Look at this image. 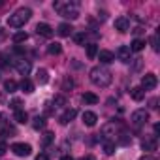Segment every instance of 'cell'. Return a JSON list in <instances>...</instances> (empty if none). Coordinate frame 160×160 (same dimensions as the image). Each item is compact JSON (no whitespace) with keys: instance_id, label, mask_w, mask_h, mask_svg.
<instances>
[{"instance_id":"obj_35","label":"cell","mask_w":160,"mask_h":160,"mask_svg":"<svg viewBox=\"0 0 160 160\" xmlns=\"http://www.w3.org/2000/svg\"><path fill=\"white\" fill-rule=\"evenodd\" d=\"M6 151H8V145H6L4 141H0V156H2V154H4Z\"/></svg>"},{"instance_id":"obj_15","label":"cell","mask_w":160,"mask_h":160,"mask_svg":"<svg viewBox=\"0 0 160 160\" xmlns=\"http://www.w3.org/2000/svg\"><path fill=\"white\" fill-rule=\"evenodd\" d=\"M141 147H143V151H156V139L154 138H143Z\"/></svg>"},{"instance_id":"obj_1","label":"cell","mask_w":160,"mask_h":160,"mask_svg":"<svg viewBox=\"0 0 160 160\" xmlns=\"http://www.w3.org/2000/svg\"><path fill=\"white\" fill-rule=\"evenodd\" d=\"M91 81L96 85V87H109L111 81H113V77H111V72L106 70L104 66H94L91 70Z\"/></svg>"},{"instance_id":"obj_30","label":"cell","mask_w":160,"mask_h":160,"mask_svg":"<svg viewBox=\"0 0 160 160\" xmlns=\"http://www.w3.org/2000/svg\"><path fill=\"white\" fill-rule=\"evenodd\" d=\"M73 89V79L72 77H64V81H62V91H70Z\"/></svg>"},{"instance_id":"obj_31","label":"cell","mask_w":160,"mask_h":160,"mask_svg":"<svg viewBox=\"0 0 160 160\" xmlns=\"http://www.w3.org/2000/svg\"><path fill=\"white\" fill-rule=\"evenodd\" d=\"M73 40H75V43H85V34L83 32H77V34H73Z\"/></svg>"},{"instance_id":"obj_32","label":"cell","mask_w":160,"mask_h":160,"mask_svg":"<svg viewBox=\"0 0 160 160\" xmlns=\"http://www.w3.org/2000/svg\"><path fill=\"white\" fill-rule=\"evenodd\" d=\"M53 139H55V136H53L51 132H47V134L43 136V139H42V143H43V145H49V143H51Z\"/></svg>"},{"instance_id":"obj_38","label":"cell","mask_w":160,"mask_h":160,"mask_svg":"<svg viewBox=\"0 0 160 160\" xmlns=\"http://www.w3.org/2000/svg\"><path fill=\"white\" fill-rule=\"evenodd\" d=\"M36 160H49V156L42 152V154H38V156H36Z\"/></svg>"},{"instance_id":"obj_42","label":"cell","mask_w":160,"mask_h":160,"mask_svg":"<svg viewBox=\"0 0 160 160\" xmlns=\"http://www.w3.org/2000/svg\"><path fill=\"white\" fill-rule=\"evenodd\" d=\"M141 160H154V158H152V156H143Z\"/></svg>"},{"instance_id":"obj_12","label":"cell","mask_w":160,"mask_h":160,"mask_svg":"<svg viewBox=\"0 0 160 160\" xmlns=\"http://www.w3.org/2000/svg\"><path fill=\"white\" fill-rule=\"evenodd\" d=\"M96 57L100 58V62H102V64H109V62H113V60H115V55H113L111 51H108V49L100 51V53H98Z\"/></svg>"},{"instance_id":"obj_17","label":"cell","mask_w":160,"mask_h":160,"mask_svg":"<svg viewBox=\"0 0 160 160\" xmlns=\"http://www.w3.org/2000/svg\"><path fill=\"white\" fill-rule=\"evenodd\" d=\"M130 96H132V100H136V102H141V100L145 98V91H143L141 87H134V89L130 91Z\"/></svg>"},{"instance_id":"obj_6","label":"cell","mask_w":160,"mask_h":160,"mask_svg":"<svg viewBox=\"0 0 160 160\" xmlns=\"http://www.w3.org/2000/svg\"><path fill=\"white\" fill-rule=\"evenodd\" d=\"M12 151L17 154V156H28L32 152V147L28 143H13L12 145Z\"/></svg>"},{"instance_id":"obj_21","label":"cell","mask_w":160,"mask_h":160,"mask_svg":"<svg viewBox=\"0 0 160 160\" xmlns=\"http://www.w3.org/2000/svg\"><path fill=\"white\" fill-rule=\"evenodd\" d=\"M81 100H83L85 104H91V106H92V104H98V96H96L94 92H85V94L81 96Z\"/></svg>"},{"instance_id":"obj_22","label":"cell","mask_w":160,"mask_h":160,"mask_svg":"<svg viewBox=\"0 0 160 160\" xmlns=\"http://www.w3.org/2000/svg\"><path fill=\"white\" fill-rule=\"evenodd\" d=\"M143 47H145V40H141V38H136L130 43V51H141Z\"/></svg>"},{"instance_id":"obj_19","label":"cell","mask_w":160,"mask_h":160,"mask_svg":"<svg viewBox=\"0 0 160 160\" xmlns=\"http://www.w3.org/2000/svg\"><path fill=\"white\" fill-rule=\"evenodd\" d=\"M72 25H68V23H62V25H58V36H62V38H66V36H70L72 34Z\"/></svg>"},{"instance_id":"obj_9","label":"cell","mask_w":160,"mask_h":160,"mask_svg":"<svg viewBox=\"0 0 160 160\" xmlns=\"http://www.w3.org/2000/svg\"><path fill=\"white\" fill-rule=\"evenodd\" d=\"M36 32H38V36H43V38H51L53 36V28L47 23H38L36 25Z\"/></svg>"},{"instance_id":"obj_18","label":"cell","mask_w":160,"mask_h":160,"mask_svg":"<svg viewBox=\"0 0 160 160\" xmlns=\"http://www.w3.org/2000/svg\"><path fill=\"white\" fill-rule=\"evenodd\" d=\"M36 79H38V83H42V85H45V83L49 81V72H47L45 68H42V70H38V73H36Z\"/></svg>"},{"instance_id":"obj_37","label":"cell","mask_w":160,"mask_h":160,"mask_svg":"<svg viewBox=\"0 0 160 160\" xmlns=\"http://www.w3.org/2000/svg\"><path fill=\"white\" fill-rule=\"evenodd\" d=\"M149 104H151V109H156V108H158V106H156V104H158V98H152Z\"/></svg>"},{"instance_id":"obj_20","label":"cell","mask_w":160,"mask_h":160,"mask_svg":"<svg viewBox=\"0 0 160 160\" xmlns=\"http://www.w3.org/2000/svg\"><path fill=\"white\" fill-rule=\"evenodd\" d=\"M13 119H15V122H19V124H25V122L28 121V113H27L25 109H17Z\"/></svg>"},{"instance_id":"obj_36","label":"cell","mask_w":160,"mask_h":160,"mask_svg":"<svg viewBox=\"0 0 160 160\" xmlns=\"http://www.w3.org/2000/svg\"><path fill=\"white\" fill-rule=\"evenodd\" d=\"M128 141H130V138H128V134H121V143H122V145H126Z\"/></svg>"},{"instance_id":"obj_16","label":"cell","mask_w":160,"mask_h":160,"mask_svg":"<svg viewBox=\"0 0 160 160\" xmlns=\"http://www.w3.org/2000/svg\"><path fill=\"white\" fill-rule=\"evenodd\" d=\"M21 91L25 92V94H30V92H34V83L30 81L28 77H23V81H21Z\"/></svg>"},{"instance_id":"obj_24","label":"cell","mask_w":160,"mask_h":160,"mask_svg":"<svg viewBox=\"0 0 160 160\" xmlns=\"http://www.w3.org/2000/svg\"><path fill=\"white\" fill-rule=\"evenodd\" d=\"M4 89H6V92H15L17 91V83L13 81V79H8V81H4Z\"/></svg>"},{"instance_id":"obj_25","label":"cell","mask_w":160,"mask_h":160,"mask_svg":"<svg viewBox=\"0 0 160 160\" xmlns=\"http://www.w3.org/2000/svg\"><path fill=\"white\" fill-rule=\"evenodd\" d=\"M28 40V34L27 32H15L13 34V42L15 43H23V42H27Z\"/></svg>"},{"instance_id":"obj_13","label":"cell","mask_w":160,"mask_h":160,"mask_svg":"<svg viewBox=\"0 0 160 160\" xmlns=\"http://www.w3.org/2000/svg\"><path fill=\"white\" fill-rule=\"evenodd\" d=\"M96 121H98V115H96L94 111H85V113H83V122H85L87 126H94Z\"/></svg>"},{"instance_id":"obj_11","label":"cell","mask_w":160,"mask_h":160,"mask_svg":"<svg viewBox=\"0 0 160 160\" xmlns=\"http://www.w3.org/2000/svg\"><path fill=\"white\" fill-rule=\"evenodd\" d=\"M15 68H17V72H19L21 75H28V73H30V62L25 60V58L15 60Z\"/></svg>"},{"instance_id":"obj_4","label":"cell","mask_w":160,"mask_h":160,"mask_svg":"<svg viewBox=\"0 0 160 160\" xmlns=\"http://www.w3.org/2000/svg\"><path fill=\"white\" fill-rule=\"evenodd\" d=\"M130 121H132V124L134 126H143L147 121H149V111L147 109H136L134 113H132V117H130Z\"/></svg>"},{"instance_id":"obj_5","label":"cell","mask_w":160,"mask_h":160,"mask_svg":"<svg viewBox=\"0 0 160 160\" xmlns=\"http://www.w3.org/2000/svg\"><path fill=\"white\" fill-rule=\"evenodd\" d=\"M117 134H119V126L115 122H108V124L102 126V138L104 139H109V138H113Z\"/></svg>"},{"instance_id":"obj_28","label":"cell","mask_w":160,"mask_h":160,"mask_svg":"<svg viewBox=\"0 0 160 160\" xmlns=\"http://www.w3.org/2000/svg\"><path fill=\"white\" fill-rule=\"evenodd\" d=\"M32 126H34L36 130H42V128L45 126V119H43V117H36L34 122H32Z\"/></svg>"},{"instance_id":"obj_29","label":"cell","mask_w":160,"mask_h":160,"mask_svg":"<svg viewBox=\"0 0 160 160\" xmlns=\"http://www.w3.org/2000/svg\"><path fill=\"white\" fill-rule=\"evenodd\" d=\"M104 152L106 154H113L115 152V143L113 141H106L104 143Z\"/></svg>"},{"instance_id":"obj_2","label":"cell","mask_w":160,"mask_h":160,"mask_svg":"<svg viewBox=\"0 0 160 160\" xmlns=\"http://www.w3.org/2000/svg\"><path fill=\"white\" fill-rule=\"evenodd\" d=\"M30 17H32V10H30V8H19L13 15H10L8 25L13 27V28H19V27H23Z\"/></svg>"},{"instance_id":"obj_27","label":"cell","mask_w":160,"mask_h":160,"mask_svg":"<svg viewBox=\"0 0 160 160\" xmlns=\"http://www.w3.org/2000/svg\"><path fill=\"white\" fill-rule=\"evenodd\" d=\"M53 104H55V108H62V106H66V98L62 94H57L53 98Z\"/></svg>"},{"instance_id":"obj_41","label":"cell","mask_w":160,"mask_h":160,"mask_svg":"<svg viewBox=\"0 0 160 160\" xmlns=\"http://www.w3.org/2000/svg\"><path fill=\"white\" fill-rule=\"evenodd\" d=\"M60 160H73V158H72V156H62Z\"/></svg>"},{"instance_id":"obj_14","label":"cell","mask_w":160,"mask_h":160,"mask_svg":"<svg viewBox=\"0 0 160 160\" xmlns=\"http://www.w3.org/2000/svg\"><path fill=\"white\" fill-rule=\"evenodd\" d=\"M75 115H77V111H75V109H66V111L60 115V124H68L70 121H73V119H75Z\"/></svg>"},{"instance_id":"obj_10","label":"cell","mask_w":160,"mask_h":160,"mask_svg":"<svg viewBox=\"0 0 160 160\" xmlns=\"http://www.w3.org/2000/svg\"><path fill=\"white\" fill-rule=\"evenodd\" d=\"M130 55H132V51H130L128 45H121V47L117 49V58H119L121 62H130Z\"/></svg>"},{"instance_id":"obj_39","label":"cell","mask_w":160,"mask_h":160,"mask_svg":"<svg viewBox=\"0 0 160 160\" xmlns=\"http://www.w3.org/2000/svg\"><path fill=\"white\" fill-rule=\"evenodd\" d=\"M6 38V30L4 28H0V40H4Z\"/></svg>"},{"instance_id":"obj_7","label":"cell","mask_w":160,"mask_h":160,"mask_svg":"<svg viewBox=\"0 0 160 160\" xmlns=\"http://www.w3.org/2000/svg\"><path fill=\"white\" fill-rule=\"evenodd\" d=\"M158 85V79H156V75L154 73H145L143 75V79H141V89L145 91V89H154Z\"/></svg>"},{"instance_id":"obj_23","label":"cell","mask_w":160,"mask_h":160,"mask_svg":"<svg viewBox=\"0 0 160 160\" xmlns=\"http://www.w3.org/2000/svg\"><path fill=\"white\" fill-rule=\"evenodd\" d=\"M47 53H49V55H60V53H62V45L55 42V43H51V45L47 47Z\"/></svg>"},{"instance_id":"obj_33","label":"cell","mask_w":160,"mask_h":160,"mask_svg":"<svg viewBox=\"0 0 160 160\" xmlns=\"http://www.w3.org/2000/svg\"><path fill=\"white\" fill-rule=\"evenodd\" d=\"M151 45H152L154 51H158V34H152L151 36Z\"/></svg>"},{"instance_id":"obj_40","label":"cell","mask_w":160,"mask_h":160,"mask_svg":"<svg viewBox=\"0 0 160 160\" xmlns=\"http://www.w3.org/2000/svg\"><path fill=\"white\" fill-rule=\"evenodd\" d=\"M81 160H94V156H91V154H87V156H83Z\"/></svg>"},{"instance_id":"obj_8","label":"cell","mask_w":160,"mask_h":160,"mask_svg":"<svg viewBox=\"0 0 160 160\" xmlns=\"http://www.w3.org/2000/svg\"><path fill=\"white\" fill-rule=\"evenodd\" d=\"M115 28H117L119 32H128V30H130V19L124 17V15L117 17V19H115Z\"/></svg>"},{"instance_id":"obj_34","label":"cell","mask_w":160,"mask_h":160,"mask_svg":"<svg viewBox=\"0 0 160 160\" xmlns=\"http://www.w3.org/2000/svg\"><path fill=\"white\" fill-rule=\"evenodd\" d=\"M10 108H13L15 111H17V109H21V100H19V98L12 100V102H10Z\"/></svg>"},{"instance_id":"obj_26","label":"cell","mask_w":160,"mask_h":160,"mask_svg":"<svg viewBox=\"0 0 160 160\" xmlns=\"http://www.w3.org/2000/svg\"><path fill=\"white\" fill-rule=\"evenodd\" d=\"M96 55H98V47H96L94 43H89V45H87V57H89V58H94Z\"/></svg>"},{"instance_id":"obj_3","label":"cell","mask_w":160,"mask_h":160,"mask_svg":"<svg viewBox=\"0 0 160 160\" xmlns=\"http://www.w3.org/2000/svg\"><path fill=\"white\" fill-rule=\"evenodd\" d=\"M55 10H58V13L66 19H77L79 17V10L77 4H55Z\"/></svg>"},{"instance_id":"obj_43","label":"cell","mask_w":160,"mask_h":160,"mask_svg":"<svg viewBox=\"0 0 160 160\" xmlns=\"http://www.w3.org/2000/svg\"><path fill=\"white\" fill-rule=\"evenodd\" d=\"M0 6H4V2H0Z\"/></svg>"}]
</instances>
